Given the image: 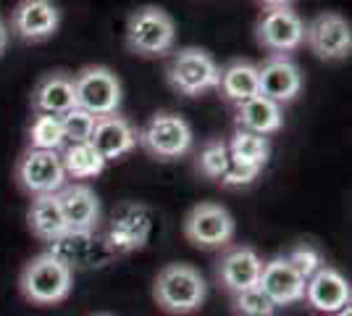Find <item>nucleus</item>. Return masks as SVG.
<instances>
[{
  "mask_svg": "<svg viewBox=\"0 0 352 316\" xmlns=\"http://www.w3.org/2000/svg\"><path fill=\"white\" fill-rule=\"evenodd\" d=\"M206 280L192 264H168L153 282V298L166 314H195L206 301Z\"/></svg>",
  "mask_w": 352,
  "mask_h": 316,
  "instance_id": "7ed1b4c3",
  "label": "nucleus"
},
{
  "mask_svg": "<svg viewBox=\"0 0 352 316\" xmlns=\"http://www.w3.org/2000/svg\"><path fill=\"white\" fill-rule=\"evenodd\" d=\"M258 174H261V169H252V166H242V164L229 161V166H226V171L221 174L219 182L223 187H245V185H252V182L258 180Z\"/></svg>",
  "mask_w": 352,
  "mask_h": 316,
  "instance_id": "c85d7f7f",
  "label": "nucleus"
},
{
  "mask_svg": "<svg viewBox=\"0 0 352 316\" xmlns=\"http://www.w3.org/2000/svg\"><path fill=\"white\" fill-rule=\"evenodd\" d=\"M14 180L30 198L56 196L66 185V171L60 164V153L34 151V148L24 151L16 161Z\"/></svg>",
  "mask_w": 352,
  "mask_h": 316,
  "instance_id": "0eeeda50",
  "label": "nucleus"
},
{
  "mask_svg": "<svg viewBox=\"0 0 352 316\" xmlns=\"http://www.w3.org/2000/svg\"><path fill=\"white\" fill-rule=\"evenodd\" d=\"M126 48L140 59H161L176 45V21L161 6H140L126 19Z\"/></svg>",
  "mask_w": 352,
  "mask_h": 316,
  "instance_id": "f03ea898",
  "label": "nucleus"
},
{
  "mask_svg": "<svg viewBox=\"0 0 352 316\" xmlns=\"http://www.w3.org/2000/svg\"><path fill=\"white\" fill-rule=\"evenodd\" d=\"M236 129H245L252 135H276L281 127H284V111L279 103L268 101L263 95H255L245 103L236 105Z\"/></svg>",
  "mask_w": 352,
  "mask_h": 316,
  "instance_id": "6ab92c4d",
  "label": "nucleus"
},
{
  "mask_svg": "<svg viewBox=\"0 0 352 316\" xmlns=\"http://www.w3.org/2000/svg\"><path fill=\"white\" fill-rule=\"evenodd\" d=\"M229 148H226V140H208L203 145V151L197 156V169L200 174L208 177V180H221V174L226 171L229 166Z\"/></svg>",
  "mask_w": 352,
  "mask_h": 316,
  "instance_id": "a878e982",
  "label": "nucleus"
},
{
  "mask_svg": "<svg viewBox=\"0 0 352 316\" xmlns=\"http://www.w3.org/2000/svg\"><path fill=\"white\" fill-rule=\"evenodd\" d=\"M60 27V8L53 0H19L11 11V30L24 43L50 40Z\"/></svg>",
  "mask_w": 352,
  "mask_h": 316,
  "instance_id": "9b49d317",
  "label": "nucleus"
},
{
  "mask_svg": "<svg viewBox=\"0 0 352 316\" xmlns=\"http://www.w3.org/2000/svg\"><path fill=\"white\" fill-rule=\"evenodd\" d=\"M92 148L100 153L105 164L111 161H121L124 156L137 148V129L129 119L118 116V114H108L95 121V129L89 137Z\"/></svg>",
  "mask_w": 352,
  "mask_h": 316,
  "instance_id": "dca6fc26",
  "label": "nucleus"
},
{
  "mask_svg": "<svg viewBox=\"0 0 352 316\" xmlns=\"http://www.w3.org/2000/svg\"><path fill=\"white\" fill-rule=\"evenodd\" d=\"M56 196H58L60 213L66 222V235L89 238L100 222V200L95 196V190L74 182V185H63Z\"/></svg>",
  "mask_w": 352,
  "mask_h": 316,
  "instance_id": "f8f14e48",
  "label": "nucleus"
},
{
  "mask_svg": "<svg viewBox=\"0 0 352 316\" xmlns=\"http://www.w3.org/2000/svg\"><path fill=\"white\" fill-rule=\"evenodd\" d=\"M76 105L74 95V76L66 72H47L32 90V108L47 116H63Z\"/></svg>",
  "mask_w": 352,
  "mask_h": 316,
  "instance_id": "a211bd4d",
  "label": "nucleus"
},
{
  "mask_svg": "<svg viewBox=\"0 0 352 316\" xmlns=\"http://www.w3.org/2000/svg\"><path fill=\"white\" fill-rule=\"evenodd\" d=\"M60 164L66 171V180H92L105 171V161L100 153L92 148V143H76L66 145V151L60 153Z\"/></svg>",
  "mask_w": 352,
  "mask_h": 316,
  "instance_id": "4be33fe9",
  "label": "nucleus"
},
{
  "mask_svg": "<svg viewBox=\"0 0 352 316\" xmlns=\"http://www.w3.org/2000/svg\"><path fill=\"white\" fill-rule=\"evenodd\" d=\"M350 298H352L350 282L342 277V271L323 264L321 269L305 282V298L302 301H308V306L313 311L331 316L337 314L339 308L350 306Z\"/></svg>",
  "mask_w": 352,
  "mask_h": 316,
  "instance_id": "2eb2a0df",
  "label": "nucleus"
},
{
  "mask_svg": "<svg viewBox=\"0 0 352 316\" xmlns=\"http://www.w3.org/2000/svg\"><path fill=\"white\" fill-rule=\"evenodd\" d=\"M261 269H263V258L258 256L255 248L250 245H234L221 256L219 266H216V280L226 293H242L250 287H258L261 280Z\"/></svg>",
  "mask_w": 352,
  "mask_h": 316,
  "instance_id": "4468645a",
  "label": "nucleus"
},
{
  "mask_svg": "<svg viewBox=\"0 0 352 316\" xmlns=\"http://www.w3.org/2000/svg\"><path fill=\"white\" fill-rule=\"evenodd\" d=\"M221 66L203 48H182L166 66V79L171 90L184 98H200L210 90H219Z\"/></svg>",
  "mask_w": 352,
  "mask_h": 316,
  "instance_id": "20e7f679",
  "label": "nucleus"
},
{
  "mask_svg": "<svg viewBox=\"0 0 352 316\" xmlns=\"http://www.w3.org/2000/svg\"><path fill=\"white\" fill-rule=\"evenodd\" d=\"M287 261L292 264V269L308 282L310 277L316 274V271L321 269L323 266V258H321V253L313 248V245H308V242H302V245H294L292 251L287 253Z\"/></svg>",
  "mask_w": 352,
  "mask_h": 316,
  "instance_id": "cd10ccee",
  "label": "nucleus"
},
{
  "mask_svg": "<svg viewBox=\"0 0 352 316\" xmlns=\"http://www.w3.org/2000/svg\"><path fill=\"white\" fill-rule=\"evenodd\" d=\"M74 271L56 253H40L24 264L19 274L21 295L34 306H56L72 295Z\"/></svg>",
  "mask_w": 352,
  "mask_h": 316,
  "instance_id": "f257e3e1",
  "label": "nucleus"
},
{
  "mask_svg": "<svg viewBox=\"0 0 352 316\" xmlns=\"http://www.w3.org/2000/svg\"><path fill=\"white\" fill-rule=\"evenodd\" d=\"M219 92L229 103H245L250 98L261 95L258 92V63L245 59L229 61L219 76Z\"/></svg>",
  "mask_w": 352,
  "mask_h": 316,
  "instance_id": "aec40b11",
  "label": "nucleus"
},
{
  "mask_svg": "<svg viewBox=\"0 0 352 316\" xmlns=\"http://www.w3.org/2000/svg\"><path fill=\"white\" fill-rule=\"evenodd\" d=\"M226 148H229V158L234 164L252 166V169H263L268 156H271L268 137L252 135V132H245V129H236L232 140L226 143Z\"/></svg>",
  "mask_w": 352,
  "mask_h": 316,
  "instance_id": "5701e85b",
  "label": "nucleus"
},
{
  "mask_svg": "<svg viewBox=\"0 0 352 316\" xmlns=\"http://www.w3.org/2000/svg\"><path fill=\"white\" fill-rule=\"evenodd\" d=\"M258 287L271 298L276 308L292 306V303H300L305 298V280L292 269V264L284 256L263 261Z\"/></svg>",
  "mask_w": 352,
  "mask_h": 316,
  "instance_id": "f3484780",
  "label": "nucleus"
},
{
  "mask_svg": "<svg viewBox=\"0 0 352 316\" xmlns=\"http://www.w3.org/2000/svg\"><path fill=\"white\" fill-rule=\"evenodd\" d=\"M305 21L292 8H265L255 24L258 45L271 56H289L302 45Z\"/></svg>",
  "mask_w": 352,
  "mask_h": 316,
  "instance_id": "9d476101",
  "label": "nucleus"
},
{
  "mask_svg": "<svg viewBox=\"0 0 352 316\" xmlns=\"http://www.w3.org/2000/svg\"><path fill=\"white\" fill-rule=\"evenodd\" d=\"M27 224L32 235L43 242H60L66 238V222L58 206V196H37L32 198V206L27 211Z\"/></svg>",
  "mask_w": 352,
  "mask_h": 316,
  "instance_id": "412c9836",
  "label": "nucleus"
},
{
  "mask_svg": "<svg viewBox=\"0 0 352 316\" xmlns=\"http://www.w3.org/2000/svg\"><path fill=\"white\" fill-rule=\"evenodd\" d=\"M8 34H11V32H8V24L0 19V56H3L6 48H8Z\"/></svg>",
  "mask_w": 352,
  "mask_h": 316,
  "instance_id": "7c9ffc66",
  "label": "nucleus"
},
{
  "mask_svg": "<svg viewBox=\"0 0 352 316\" xmlns=\"http://www.w3.org/2000/svg\"><path fill=\"white\" fill-rule=\"evenodd\" d=\"M261 8H292L294 0H255Z\"/></svg>",
  "mask_w": 352,
  "mask_h": 316,
  "instance_id": "c756f323",
  "label": "nucleus"
},
{
  "mask_svg": "<svg viewBox=\"0 0 352 316\" xmlns=\"http://www.w3.org/2000/svg\"><path fill=\"white\" fill-rule=\"evenodd\" d=\"M192 143L195 135L190 121L174 111H161L150 116L145 127L137 132V145L158 161H176L187 156L192 151Z\"/></svg>",
  "mask_w": 352,
  "mask_h": 316,
  "instance_id": "39448f33",
  "label": "nucleus"
},
{
  "mask_svg": "<svg viewBox=\"0 0 352 316\" xmlns=\"http://www.w3.org/2000/svg\"><path fill=\"white\" fill-rule=\"evenodd\" d=\"M232 308L236 316H276L279 311L261 287H250V290L236 293L232 298Z\"/></svg>",
  "mask_w": 352,
  "mask_h": 316,
  "instance_id": "bb28decb",
  "label": "nucleus"
},
{
  "mask_svg": "<svg viewBox=\"0 0 352 316\" xmlns=\"http://www.w3.org/2000/svg\"><path fill=\"white\" fill-rule=\"evenodd\" d=\"M63 145L66 143H63L60 116L37 114L30 127V148H34V151H58Z\"/></svg>",
  "mask_w": 352,
  "mask_h": 316,
  "instance_id": "b1692460",
  "label": "nucleus"
},
{
  "mask_svg": "<svg viewBox=\"0 0 352 316\" xmlns=\"http://www.w3.org/2000/svg\"><path fill=\"white\" fill-rule=\"evenodd\" d=\"M95 316H111V314H95Z\"/></svg>",
  "mask_w": 352,
  "mask_h": 316,
  "instance_id": "473e14b6",
  "label": "nucleus"
},
{
  "mask_svg": "<svg viewBox=\"0 0 352 316\" xmlns=\"http://www.w3.org/2000/svg\"><path fill=\"white\" fill-rule=\"evenodd\" d=\"M95 116L85 111V108H79V105H74L72 111H66L63 116H60V129H63V143H69V145H76V143H89V137H92V129H95Z\"/></svg>",
  "mask_w": 352,
  "mask_h": 316,
  "instance_id": "393cba45",
  "label": "nucleus"
},
{
  "mask_svg": "<svg viewBox=\"0 0 352 316\" xmlns=\"http://www.w3.org/2000/svg\"><path fill=\"white\" fill-rule=\"evenodd\" d=\"M302 45L310 48V53L321 61H342L352 50V30L350 21L337 11H323L313 16L305 24Z\"/></svg>",
  "mask_w": 352,
  "mask_h": 316,
  "instance_id": "1a4fd4ad",
  "label": "nucleus"
},
{
  "mask_svg": "<svg viewBox=\"0 0 352 316\" xmlns=\"http://www.w3.org/2000/svg\"><path fill=\"white\" fill-rule=\"evenodd\" d=\"M74 95H76L79 108L89 111L95 119H100L108 114H118L124 90H121V79L113 69L95 63V66H85L74 74Z\"/></svg>",
  "mask_w": 352,
  "mask_h": 316,
  "instance_id": "423d86ee",
  "label": "nucleus"
},
{
  "mask_svg": "<svg viewBox=\"0 0 352 316\" xmlns=\"http://www.w3.org/2000/svg\"><path fill=\"white\" fill-rule=\"evenodd\" d=\"M234 216L221 203H197L184 216V238L203 251H221L234 240Z\"/></svg>",
  "mask_w": 352,
  "mask_h": 316,
  "instance_id": "6e6552de",
  "label": "nucleus"
},
{
  "mask_svg": "<svg viewBox=\"0 0 352 316\" xmlns=\"http://www.w3.org/2000/svg\"><path fill=\"white\" fill-rule=\"evenodd\" d=\"M331 316H352V311H350V306H344V308H339L337 314H331Z\"/></svg>",
  "mask_w": 352,
  "mask_h": 316,
  "instance_id": "2f4dec72",
  "label": "nucleus"
},
{
  "mask_svg": "<svg viewBox=\"0 0 352 316\" xmlns=\"http://www.w3.org/2000/svg\"><path fill=\"white\" fill-rule=\"evenodd\" d=\"M302 90V72L289 56H268L258 66V92L274 103H292Z\"/></svg>",
  "mask_w": 352,
  "mask_h": 316,
  "instance_id": "ddd939ff",
  "label": "nucleus"
}]
</instances>
